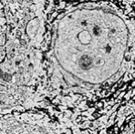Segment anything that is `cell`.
Masks as SVG:
<instances>
[{
    "mask_svg": "<svg viewBox=\"0 0 135 134\" xmlns=\"http://www.w3.org/2000/svg\"><path fill=\"white\" fill-rule=\"evenodd\" d=\"M124 58H125L126 61L131 60V54H130V52H129V51H127V52L125 53V55H124Z\"/></svg>",
    "mask_w": 135,
    "mask_h": 134,
    "instance_id": "cell-1",
    "label": "cell"
},
{
    "mask_svg": "<svg viewBox=\"0 0 135 134\" xmlns=\"http://www.w3.org/2000/svg\"><path fill=\"white\" fill-rule=\"evenodd\" d=\"M129 17V18H134V16H135V11L134 10H132V12H130L128 14V16H127Z\"/></svg>",
    "mask_w": 135,
    "mask_h": 134,
    "instance_id": "cell-2",
    "label": "cell"
},
{
    "mask_svg": "<svg viewBox=\"0 0 135 134\" xmlns=\"http://www.w3.org/2000/svg\"><path fill=\"white\" fill-rule=\"evenodd\" d=\"M130 86L132 87V89H134V88H135V80H132V83H131V85H130Z\"/></svg>",
    "mask_w": 135,
    "mask_h": 134,
    "instance_id": "cell-3",
    "label": "cell"
},
{
    "mask_svg": "<svg viewBox=\"0 0 135 134\" xmlns=\"http://www.w3.org/2000/svg\"><path fill=\"white\" fill-rule=\"evenodd\" d=\"M132 79H134L135 80V72H133V73L132 74Z\"/></svg>",
    "mask_w": 135,
    "mask_h": 134,
    "instance_id": "cell-4",
    "label": "cell"
},
{
    "mask_svg": "<svg viewBox=\"0 0 135 134\" xmlns=\"http://www.w3.org/2000/svg\"><path fill=\"white\" fill-rule=\"evenodd\" d=\"M132 100H133V101L135 102V95L133 96V97H132Z\"/></svg>",
    "mask_w": 135,
    "mask_h": 134,
    "instance_id": "cell-5",
    "label": "cell"
},
{
    "mask_svg": "<svg viewBox=\"0 0 135 134\" xmlns=\"http://www.w3.org/2000/svg\"><path fill=\"white\" fill-rule=\"evenodd\" d=\"M133 68H134V72H135V62H134V66H133Z\"/></svg>",
    "mask_w": 135,
    "mask_h": 134,
    "instance_id": "cell-6",
    "label": "cell"
}]
</instances>
